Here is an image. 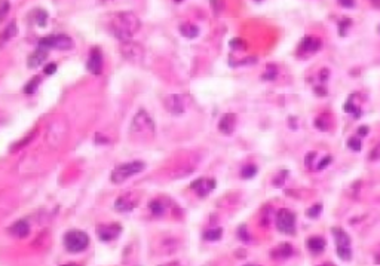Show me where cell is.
<instances>
[{"label":"cell","mask_w":380,"mask_h":266,"mask_svg":"<svg viewBox=\"0 0 380 266\" xmlns=\"http://www.w3.org/2000/svg\"><path fill=\"white\" fill-rule=\"evenodd\" d=\"M110 27L119 40H129L140 30V20L132 12H117L112 18Z\"/></svg>","instance_id":"6da1fadb"},{"label":"cell","mask_w":380,"mask_h":266,"mask_svg":"<svg viewBox=\"0 0 380 266\" xmlns=\"http://www.w3.org/2000/svg\"><path fill=\"white\" fill-rule=\"evenodd\" d=\"M131 134L137 137V140H147L154 134L153 119L144 110H140L134 116L131 123Z\"/></svg>","instance_id":"7a4b0ae2"},{"label":"cell","mask_w":380,"mask_h":266,"mask_svg":"<svg viewBox=\"0 0 380 266\" xmlns=\"http://www.w3.org/2000/svg\"><path fill=\"white\" fill-rule=\"evenodd\" d=\"M144 168H146V164L141 162V161H132V162H126V164H120L113 170V173L110 176V180L113 182L114 185H120L125 180H128L129 177L141 173Z\"/></svg>","instance_id":"3957f363"},{"label":"cell","mask_w":380,"mask_h":266,"mask_svg":"<svg viewBox=\"0 0 380 266\" xmlns=\"http://www.w3.org/2000/svg\"><path fill=\"white\" fill-rule=\"evenodd\" d=\"M64 247L69 253H82L89 247V236L83 230H69L64 235Z\"/></svg>","instance_id":"277c9868"},{"label":"cell","mask_w":380,"mask_h":266,"mask_svg":"<svg viewBox=\"0 0 380 266\" xmlns=\"http://www.w3.org/2000/svg\"><path fill=\"white\" fill-rule=\"evenodd\" d=\"M40 48H45V49H61V51H67V49H72L73 48V40L66 36V35H55V36H46V38H42L39 40V45Z\"/></svg>","instance_id":"5b68a950"},{"label":"cell","mask_w":380,"mask_h":266,"mask_svg":"<svg viewBox=\"0 0 380 266\" xmlns=\"http://www.w3.org/2000/svg\"><path fill=\"white\" fill-rule=\"evenodd\" d=\"M276 228L279 232L282 233H294V228H296V216L287 210V208H281L276 214Z\"/></svg>","instance_id":"8992f818"},{"label":"cell","mask_w":380,"mask_h":266,"mask_svg":"<svg viewBox=\"0 0 380 266\" xmlns=\"http://www.w3.org/2000/svg\"><path fill=\"white\" fill-rule=\"evenodd\" d=\"M187 103H189V98L181 94H174L165 98V107L172 114L184 113L187 109Z\"/></svg>","instance_id":"52a82bcc"},{"label":"cell","mask_w":380,"mask_h":266,"mask_svg":"<svg viewBox=\"0 0 380 266\" xmlns=\"http://www.w3.org/2000/svg\"><path fill=\"white\" fill-rule=\"evenodd\" d=\"M120 225H117V223H109V225H100L98 228H97V235H98V238L103 241V242H110V241H113L116 239L119 235H120Z\"/></svg>","instance_id":"ba28073f"},{"label":"cell","mask_w":380,"mask_h":266,"mask_svg":"<svg viewBox=\"0 0 380 266\" xmlns=\"http://www.w3.org/2000/svg\"><path fill=\"white\" fill-rule=\"evenodd\" d=\"M322 46V40L318 38H304L302 40V43L299 45V54H304V55H310L319 51V48Z\"/></svg>","instance_id":"9c48e42d"},{"label":"cell","mask_w":380,"mask_h":266,"mask_svg":"<svg viewBox=\"0 0 380 266\" xmlns=\"http://www.w3.org/2000/svg\"><path fill=\"white\" fill-rule=\"evenodd\" d=\"M86 67H88V70H89L92 75H95V76H98V75L101 73V70H103V57H101V52H100L97 48L92 49V52H91V55H89V58H88Z\"/></svg>","instance_id":"30bf717a"},{"label":"cell","mask_w":380,"mask_h":266,"mask_svg":"<svg viewBox=\"0 0 380 266\" xmlns=\"http://www.w3.org/2000/svg\"><path fill=\"white\" fill-rule=\"evenodd\" d=\"M216 188V180L213 179H198L196 182L192 183V189L196 190L199 196H207L210 192Z\"/></svg>","instance_id":"8fae6325"},{"label":"cell","mask_w":380,"mask_h":266,"mask_svg":"<svg viewBox=\"0 0 380 266\" xmlns=\"http://www.w3.org/2000/svg\"><path fill=\"white\" fill-rule=\"evenodd\" d=\"M236 128V114L233 113H226L222 116L220 122H219V129L226 134V136H230Z\"/></svg>","instance_id":"7c38bea8"},{"label":"cell","mask_w":380,"mask_h":266,"mask_svg":"<svg viewBox=\"0 0 380 266\" xmlns=\"http://www.w3.org/2000/svg\"><path fill=\"white\" fill-rule=\"evenodd\" d=\"M134 207H135V199L132 198L131 193L117 198V201H116V204H114V208H116L119 213H128V211H131Z\"/></svg>","instance_id":"4fadbf2b"},{"label":"cell","mask_w":380,"mask_h":266,"mask_svg":"<svg viewBox=\"0 0 380 266\" xmlns=\"http://www.w3.org/2000/svg\"><path fill=\"white\" fill-rule=\"evenodd\" d=\"M48 49H45V48H40L38 46V49L27 58V66L30 67V69H36L39 67L45 60H46V57H48Z\"/></svg>","instance_id":"5bb4252c"},{"label":"cell","mask_w":380,"mask_h":266,"mask_svg":"<svg viewBox=\"0 0 380 266\" xmlns=\"http://www.w3.org/2000/svg\"><path fill=\"white\" fill-rule=\"evenodd\" d=\"M9 233L15 238H26L30 233V226L26 220H18L9 228Z\"/></svg>","instance_id":"9a60e30c"},{"label":"cell","mask_w":380,"mask_h":266,"mask_svg":"<svg viewBox=\"0 0 380 266\" xmlns=\"http://www.w3.org/2000/svg\"><path fill=\"white\" fill-rule=\"evenodd\" d=\"M306 245H307V248L312 253H319V251H322L325 248V241L321 236H312V238L307 239Z\"/></svg>","instance_id":"2e32d148"},{"label":"cell","mask_w":380,"mask_h":266,"mask_svg":"<svg viewBox=\"0 0 380 266\" xmlns=\"http://www.w3.org/2000/svg\"><path fill=\"white\" fill-rule=\"evenodd\" d=\"M333 235H334V238H336V244H337V247H349L350 245V238H349V235L342 230V229L339 228H334L333 229Z\"/></svg>","instance_id":"e0dca14e"},{"label":"cell","mask_w":380,"mask_h":266,"mask_svg":"<svg viewBox=\"0 0 380 266\" xmlns=\"http://www.w3.org/2000/svg\"><path fill=\"white\" fill-rule=\"evenodd\" d=\"M293 254V247L290 245V244H281L278 248H275L273 251H272V256H275V257H290Z\"/></svg>","instance_id":"ac0fdd59"},{"label":"cell","mask_w":380,"mask_h":266,"mask_svg":"<svg viewBox=\"0 0 380 266\" xmlns=\"http://www.w3.org/2000/svg\"><path fill=\"white\" fill-rule=\"evenodd\" d=\"M180 32H181V35H183L184 38H187V39L196 38V36H198V33H199L198 27H196V26H193V24H183V26L180 27Z\"/></svg>","instance_id":"d6986e66"},{"label":"cell","mask_w":380,"mask_h":266,"mask_svg":"<svg viewBox=\"0 0 380 266\" xmlns=\"http://www.w3.org/2000/svg\"><path fill=\"white\" fill-rule=\"evenodd\" d=\"M330 123H331V119L328 114H321L319 117H316L315 120V126L321 131H327L330 128Z\"/></svg>","instance_id":"ffe728a7"},{"label":"cell","mask_w":380,"mask_h":266,"mask_svg":"<svg viewBox=\"0 0 380 266\" xmlns=\"http://www.w3.org/2000/svg\"><path fill=\"white\" fill-rule=\"evenodd\" d=\"M223 235V230L222 228H216V229H210L204 233V238L207 241H219Z\"/></svg>","instance_id":"44dd1931"},{"label":"cell","mask_w":380,"mask_h":266,"mask_svg":"<svg viewBox=\"0 0 380 266\" xmlns=\"http://www.w3.org/2000/svg\"><path fill=\"white\" fill-rule=\"evenodd\" d=\"M256 174H257V167L256 165H247L241 171V177L242 179H253Z\"/></svg>","instance_id":"7402d4cb"},{"label":"cell","mask_w":380,"mask_h":266,"mask_svg":"<svg viewBox=\"0 0 380 266\" xmlns=\"http://www.w3.org/2000/svg\"><path fill=\"white\" fill-rule=\"evenodd\" d=\"M150 210H152V213L154 216H162V214L165 213V205H163L159 199H156V201H153L152 202Z\"/></svg>","instance_id":"603a6c76"},{"label":"cell","mask_w":380,"mask_h":266,"mask_svg":"<svg viewBox=\"0 0 380 266\" xmlns=\"http://www.w3.org/2000/svg\"><path fill=\"white\" fill-rule=\"evenodd\" d=\"M15 35H17V27H15V23L12 21V23L6 27V30L3 32L2 40H9L11 38H14Z\"/></svg>","instance_id":"cb8c5ba5"},{"label":"cell","mask_w":380,"mask_h":266,"mask_svg":"<svg viewBox=\"0 0 380 266\" xmlns=\"http://www.w3.org/2000/svg\"><path fill=\"white\" fill-rule=\"evenodd\" d=\"M39 83H40V77H33V79L26 85L24 92H26V94H33V92H36Z\"/></svg>","instance_id":"d4e9b609"},{"label":"cell","mask_w":380,"mask_h":266,"mask_svg":"<svg viewBox=\"0 0 380 266\" xmlns=\"http://www.w3.org/2000/svg\"><path fill=\"white\" fill-rule=\"evenodd\" d=\"M343 110H344L346 113H353L355 117H359V114H361L359 109H358V107H355V106L352 104V100H347V101L343 104Z\"/></svg>","instance_id":"484cf974"},{"label":"cell","mask_w":380,"mask_h":266,"mask_svg":"<svg viewBox=\"0 0 380 266\" xmlns=\"http://www.w3.org/2000/svg\"><path fill=\"white\" fill-rule=\"evenodd\" d=\"M321 211H322V205L321 204H315L313 207H310V208L306 210V216L310 217V219H316Z\"/></svg>","instance_id":"4316f807"},{"label":"cell","mask_w":380,"mask_h":266,"mask_svg":"<svg viewBox=\"0 0 380 266\" xmlns=\"http://www.w3.org/2000/svg\"><path fill=\"white\" fill-rule=\"evenodd\" d=\"M337 254L342 260H346V262L352 259V251L349 247H337Z\"/></svg>","instance_id":"83f0119b"},{"label":"cell","mask_w":380,"mask_h":266,"mask_svg":"<svg viewBox=\"0 0 380 266\" xmlns=\"http://www.w3.org/2000/svg\"><path fill=\"white\" fill-rule=\"evenodd\" d=\"M38 15H33L35 18H36V23H38L39 27H43L45 24H46V20H48V14L45 12V11H42V9H36L35 11Z\"/></svg>","instance_id":"f1b7e54d"},{"label":"cell","mask_w":380,"mask_h":266,"mask_svg":"<svg viewBox=\"0 0 380 266\" xmlns=\"http://www.w3.org/2000/svg\"><path fill=\"white\" fill-rule=\"evenodd\" d=\"M347 146H349V149L353 151V152H359V151H361V142H359V139H356V137H350V139L347 140Z\"/></svg>","instance_id":"f546056e"},{"label":"cell","mask_w":380,"mask_h":266,"mask_svg":"<svg viewBox=\"0 0 380 266\" xmlns=\"http://www.w3.org/2000/svg\"><path fill=\"white\" fill-rule=\"evenodd\" d=\"M275 77H276V67H275V66H272V64H269L263 79H266V80H272V79H275Z\"/></svg>","instance_id":"4dcf8cb0"},{"label":"cell","mask_w":380,"mask_h":266,"mask_svg":"<svg viewBox=\"0 0 380 266\" xmlns=\"http://www.w3.org/2000/svg\"><path fill=\"white\" fill-rule=\"evenodd\" d=\"M8 11H9V3L6 0H0V21H3Z\"/></svg>","instance_id":"1f68e13d"},{"label":"cell","mask_w":380,"mask_h":266,"mask_svg":"<svg viewBox=\"0 0 380 266\" xmlns=\"http://www.w3.org/2000/svg\"><path fill=\"white\" fill-rule=\"evenodd\" d=\"M57 72V64L55 63H51V64H48L46 67H45V75H54Z\"/></svg>","instance_id":"d6a6232c"},{"label":"cell","mask_w":380,"mask_h":266,"mask_svg":"<svg viewBox=\"0 0 380 266\" xmlns=\"http://www.w3.org/2000/svg\"><path fill=\"white\" fill-rule=\"evenodd\" d=\"M315 156H316V152L307 153V155H306V159H304V165H306V167H310L312 162H313V159H315Z\"/></svg>","instance_id":"836d02e7"},{"label":"cell","mask_w":380,"mask_h":266,"mask_svg":"<svg viewBox=\"0 0 380 266\" xmlns=\"http://www.w3.org/2000/svg\"><path fill=\"white\" fill-rule=\"evenodd\" d=\"M350 24H352V23H350V20H347V18L340 23V32H339V33H340V36H344V35H346V29H347L346 26H350Z\"/></svg>","instance_id":"e575fe53"},{"label":"cell","mask_w":380,"mask_h":266,"mask_svg":"<svg viewBox=\"0 0 380 266\" xmlns=\"http://www.w3.org/2000/svg\"><path fill=\"white\" fill-rule=\"evenodd\" d=\"M330 162H331V156H325V158H324V159L319 162V165H318V170H319V171H321V170H324V168H325V167H327Z\"/></svg>","instance_id":"d590c367"},{"label":"cell","mask_w":380,"mask_h":266,"mask_svg":"<svg viewBox=\"0 0 380 266\" xmlns=\"http://www.w3.org/2000/svg\"><path fill=\"white\" fill-rule=\"evenodd\" d=\"M358 134H359L361 137L367 136V134H368V126H359V128H358Z\"/></svg>","instance_id":"8d00e7d4"},{"label":"cell","mask_w":380,"mask_h":266,"mask_svg":"<svg viewBox=\"0 0 380 266\" xmlns=\"http://www.w3.org/2000/svg\"><path fill=\"white\" fill-rule=\"evenodd\" d=\"M244 266H259V265H256V263H248V265H244Z\"/></svg>","instance_id":"74e56055"}]
</instances>
